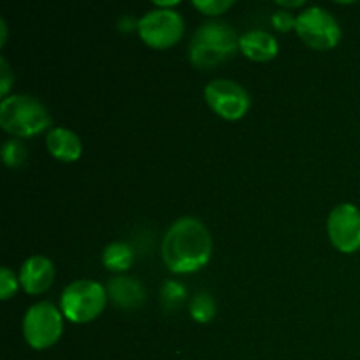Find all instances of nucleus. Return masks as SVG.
<instances>
[{
  "label": "nucleus",
  "mask_w": 360,
  "mask_h": 360,
  "mask_svg": "<svg viewBox=\"0 0 360 360\" xmlns=\"http://www.w3.org/2000/svg\"><path fill=\"white\" fill-rule=\"evenodd\" d=\"M213 253V238L202 220L195 217L178 218L167 229L162 241V259L169 271L190 274L202 269Z\"/></svg>",
  "instance_id": "1"
},
{
  "label": "nucleus",
  "mask_w": 360,
  "mask_h": 360,
  "mask_svg": "<svg viewBox=\"0 0 360 360\" xmlns=\"http://www.w3.org/2000/svg\"><path fill=\"white\" fill-rule=\"evenodd\" d=\"M239 37L241 35L227 21H206L192 35L188 46L190 62L197 69H214L238 53Z\"/></svg>",
  "instance_id": "2"
},
{
  "label": "nucleus",
  "mask_w": 360,
  "mask_h": 360,
  "mask_svg": "<svg viewBox=\"0 0 360 360\" xmlns=\"http://www.w3.org/2000/svg\"><path fill=\"white\" fill-rule=\"evenodd\" d=\"M49 125L48 108L34 95L13 94L0 102V127L16 139L37 136Z\"/></svg>",
  "instance_id": "3"
},
{
  "label": "nucleus",
  "mask_w": 360,
  "mask_h": 360,
  "mask_svg": "<svg viewBox=\"0 0 360 360\" xmlns=\"http://www.w3.org/2000/svg\"><path fill=\"white\" fill-rule=\"evenodd\" d=\"M108 299V290L98 281L76 280L63 288L58 308L72 323H88L102 315Z\"/></svg>",
  "instance_id": "4"
},
{
  "label": "nucleus",
  "mask_w": 360,
  "mask_h": 360,
  "mask_svg": "<svg viewBox=\"0 0 360 360\" xmlns=\"http://www.w3.org/2000/svg\"><path fill=\"white\" fill-rule=\"evenodd\" d=\"M63 313L53 302L41 301L25 311L21 329L28 347L46 350L58 343L63 333Z\"/></svg>",
  "instance_id": "5"
},
{
  "label": "nucleus",
  "mask_w": 360,
  "mask_h": 360,
  "mask_svg": "<svg viewBox=\"0 0 360 360\" xmlns=\"http://www.w3.org/2000/svg\"><path fill=\"white\" fill-rule=\"evenodd\" d=\"M295 32L299 37L315 49H333L341 41V27L330 11L320 6L304 7L297 14Z\"/></svg>",
  "instance_id": "6"
},
{
  "label": "nucleus",
  "mask_w": 360,
  "mask_h": 360,
  "mask_svg": "<svg viewBox=\"0 0 360 360\" xmlns=\"http://www.w3.org/2000/svg\"><path fill=\"white\" fill-rule=\"evenodd\" d=\"M185 32V21L183 16L174 9H155L146 11L139 18L137 34L143 42L150 48L165 49L178 44L179 39Z\"/></svg>",
  "instance_id": "7"
},
{
  "label": "nucleus",
  "mask_w": 360,
  "mask_h": 360,
  "mask_svg": "<svg viewBox=\"0 0 360 360\" xmlns=\"http://www.w3.org/2000/svg\"><path fill=\"white\" fill-rule=\"evenodd\" d=\"M204 101L220 118L236 122L248 112L252 98L246 88L227 77L211 79L204 88Z\"/></svg>",
  "instance_id": "8"
},
{
  "label": "nucleus",
  "mask_w": 360,
  "mask_h": 360,
  "mask_svg": "<svg viewBox=\"0 0 360 360\" xmlns=\"http://www.w3.org/2000/svg\"><path fill=\"white\" fill-rule=\"evenodd\" d=\"M327 234L330 243L341 253L360 250V210L352 202H341L329 213Z\"/></svg>",
  "instance_id": "9"
},
{
  "label": "nucleus",
  "mask_w": 360,
  "mask_h": 360,
  "mask_svg": "<svg viewBox=\"0 0 360 360\" xmlns=\"http://www.w3.org/2000/svg\"><path fill=\"white\" fill-rule=\"evenodd\" d=\"M56 276L55 264L51 259L44 255H32L21 264L20 273V285L27 294L39 295L48 290L53 285Z\"/></svg>",
  "instance_id": "10"
},
{
  "label": "nucleus",
  "mask_w": 360,
  "mask_h": 360,
  "mask_svg": "<svg viewBox=\"0 0 360 360\" xmlns=\"http://www.w3.org/2000/svg\"><path fill=\"white\" fill-rule=\"evenodd\" d=\"M108 297L122 309H137L146 301L143 283L132 276H115L105 285Z\"/></svg>",
  "instance_id": "11"
},
{
  "label": "nucleus",
  "mask_w": 360,
  "mask_h": 360,
  "mask_svg": "<svg viewBox=\"0 0 360 360\" xmlns=\"http://www.w3.org/2000/svg\"><path fill=\"white\" fill-rule=\"evenodd\" d=\"M239 51L253 62H269L280 51V44L271 32L253 28V30L241 34Z\"/></svg>",
  "instance_id": "12"
},
{
  "label": "nucleus",
  "mask_w": 360,
  "mask_h": 360,
  "mask_svg": "<svg viewBox=\"0 0 360 360\" xmlns=\"http://www.w3.org/2000/svg\"><path fill=\"white\" fill-rule=\"evenodd\" d=\"M46 148L60 162H76L83 153L81 137L67 127H51L46 134Z\"/></svg>",
  "instance_id": "13"
},
{
  "label": "nucleus",
  "mask_w": 360,
  "mask_h": 360,
  "mask_svg": "<svg viewBox=\"0 0 360 360\" xmlns=\"http://www.w3.org/2000/svg\"><path fill=\"white\" fill-rule=\"evenodd\" d=\"M101 260L105 269L112 271V273H125L134 262V250L132 246L123 241L109 243L102 250Z\"/></svg>",
  "instance_id": "14"
},
{
  "label": "nucleus",
  "mask_w": 360,
  "mask_h": 360,
  "mask_svg": "<svg viewBox=\"0 0 360 360\" xmlns=\"http://www.w3.org/2000/svg\"><path fill=\"white\" fill-rule=\"evenodd\" d=\"M190 316L195 320L197 323H210L217 315V301L210 292L202 290L197 292L192 299H190L188 306Z\"/></svg>",
  "instance_id": "15"
},
{
  "label": "nucleus",
  "mask_w": 360,
  "mask_h": 360,
  "mask_svg": "<svg viewBox=\"0 0 360 360\" xmlns=\"http://www.w3.org/2000/svg\"><path fill=\"white\" fill-rule=\"evenodd\" d=\"M28 158V148L16 137H11L2 144V160L7 167H21Z\"/></svg>",
  "instance_id": "16"
},
{
  "label": "nucleus",
  "mask_w": 360,
  "mask_h": 360,
  "mask_svg": "<svg viewBox=\"0 0 360 360\" xmlns=\"http://www.w3.org/2000/svg\"><path fill=\"white\" fill-rule=\"evenodd\" d=\"M160 299L165 309H176L186 299V288L179 281L167 280L162 285Z\"/></svg>",
  "instance_id": "17"
},
{
  "label": "nucleus",
  "mask_w": 360,
  "mask_h": 360,
  "mask_svg": "<svg viewBox=\"0 0 360 360\" xmlns=\"http://www.w3.org/2000/svg\"><path fill=\"white\" fill-rule=\"evenodd\" d=\"M234 4V0H193L192 6L206 16H220L227 13Z\"/></svg>",
  "instance_id": "18"
},
{
  "label": "nucleus",
  "mask_w": 360,
  "mask_h": 360,
  "mask_svg": "<svg viewBox=\"0 0 360 360\" xmlns=\"http://www.w3.org/2000/svg\"><path fill=\"white\" fill-rule=\"evenodd\" d=\"M20 285V278L14 274V271H11L9 267H0V299L7 301V299L13 297L18 292Z\"/></svg>",
  "instance_id": "19"
},
{
  "label": "nucleus",
  "mask_w": 360,
  "mask_h": 360,
  "mask_svg": "<svg viewBox=\"0 0 360 360\" xmlns=\"http://www.w3.org/2000/svg\"><path fill=\"white\" fill-rule=\"evenodd\" d=\"M295 21H297V16H295L292 11L287 9L274 11L273 16H271V23H273V27L280 32L295 30Z\"/></svg>",
  "instance_id": "20"
},
{
  "label": "nucleus",
  "mask_w": 360,
  "mask_h": 360,
  "mask_svg": "<svg viewBox=\"0 0 360 360\" xmlns=\"http://www.w3.org/2000/svg\"><path fill=\"white\" fill-rule=\"evenodd\" d=\"M13 84H14L13 69H11L6 56H0V95H2V98L9 97V90Z\"/></svg>",
  "instance_id": "21"
},
{
  "label": "nucleus",
  "mask_w": 360,
  "mask_h": 360,
  "mask_svg": "<svg viewBox=\"0 0 360 360\" xmlns=\"http://www.w3.org/2000/svg\"><path fill=\"white\" fill-rule=\"evenodd\" d=\"M137 27H139V20H136V18L130 16V14H123V16L120 18L118 28H120V30H122V32L137 30Z\"/></svg>",
  "instance_id": "22"
},
{
  "label": "nucleus",
  "mask_w": 360,
  "mask_h": 360,
  "mask_svg": "<svg viewBox=\"0 0 360 360\" xmlns=\"http://www.w3.org/2000/svg\"><path fill=\"white\" fill-rule=\"evenodd\" d=\"M276 6L280 7V9L290 11V9H295V7L306 6V2H304V0H290V2H287V0H278Z\"/></svg>",
  "instance_id": "23"
},
{
  "label": "nucleus",
  "mask_w": 360,
  "mask_h": 360,
  "mask_svg": "<svg viewBox=\"0 0 360 360\" xmlns=\"http://www.w3.org/2000/svg\"><path fill=\"white\" fill-rule=\"evenodd\" d=\"M155 7H160V9H172V7L178 6V0H153Z\"/></svg>",
  "instance_id": "24"
},
{
  "label": "nucleus",
  "mask_w": 360,
  "mask_h": 360,
  "mask_svg": "<svg viewBox=\"0 0 360 360\" xmlns=\"http://www.w3.org/2000/svg\"><path fill=\"white\" fill-rule=\"evenodd\" d=\"M7 41V25L4 18H0V46L6 44Z\"/></svg>",
  "instance_id": "25"
}]
</instances>
